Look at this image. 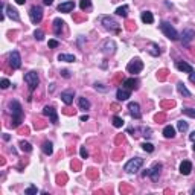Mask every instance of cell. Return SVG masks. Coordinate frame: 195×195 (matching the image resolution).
I'll list each match as a JSON object with an SVG mask.
<instances>
[{
  "mask_svg": "<svg viewBox=\"0 0 195 195\" xmlns=\"http://www.w3.org/2000/svg\"><path fill=\"white\" fill-rule=\"evenodd\" d=\"M38 194V189L35 186H29L28 189H24V195H35Z\"/></svg>",
  "mask_w": 195,
  "mask_h": 195,
  "instance_id": "cell-36",
  "label": "cell"
},
{
  "mask_svg": "<svg viewBox=\"0 0 195 195\" xmlns=\"http://www.w3.org/2000/svg\"><path fill=\"white\" fill-rule=\"evenodd\" d=\"M101 23L104 24V28L105 29H108V31H113V32H121V28H119V23L116 22L115 18H111V17H108V15H102L101 17Z\"/></svg>",
  "mask_w": 195,
  "mask_h": 195,
  "instance_id": "cell-4",
  "label": "cell"
},
{
  "mask_svg": "<svg viewBox=\"0 0 195 195\" xmlns=\"http://www.w3.org/2000/svg\"><path fill=\"white\" fill-rule=\"evenodd\" d=\"M111 107H113V110H115V111H119V107H117V105H111Z\"/></svg>",
  "mask_w": 195,
  "mask_h": 195,
  "instance_id": "cell-56",
  "label": "cell"
},
{
  "mask_svg": "<svg viewBox=\"0 0 195 195\" xmlns=\"http://www.w3.org/2000/svg\"><path fill=\"white\" fill-rule=\"evenodd\" d=\"M160 169H162V163H154V166L149 169V175L152 182H157L159 180V175H160Z\"/></svg>",
  "mask_w": 195,
  "mask_h": 195,
  "instance_id": "cell-12",
  "label": "cell"
},
{
  "mask_svg": "<svg viewBox=\"0 0 195 195\" xmlns=\"http://www.w3.org/2000/svg\"><path fill=\"white\" fill-rule=\"evenodd\" d=\"M183 115H186V116H189V117H195V110L194 108H189V107H184L183 110Z\"/></svg>",
  "mask_w": 195,
  "mask_h": 195,
  "instance_id": "cell-34",
  "label": "cell"
},
{
  "mask_svg": "<svg viewBox=\"0 0 195 195\" xmlns=\"http://www.w3.org/2000/svg\"><path fill=\"white\" fill-rule=\"evenodd\" d=\"M41 148H43V152H44L46 156H50V154L54 152V148H52V143H50V142H44Z\"/></svg>",
  "mask_w": 195,
  "mask_h": 195,
  "instance_id": "cell-29",
  "label": "cell"
},
{
  "mask_svg": "<svg viewBox=\"0 0 195 195\" xmlns=\"http://www.w3.org/2000/svg\"><path fill=\"white\" fill-rule=\"evenodd\" d=\"M102 52L105 55H113L116 52V43L113 40H107L102 44Z\"/></svg>",
  "mask_w": 195,
  "mask_h": 195,
  "instance_id": "cell-11",
  "label": "cell"
},
{
  "mask_svg": "<svg viewBox=\"0 0 195 195\" xmlns=\"http://www.w3.org/2000/svg\"><path fill=\"white\" fill-rule=\"evenodd\" d=\"M163 136L166 139H172L174 136H175V128L172 125H166L165 128H163Z\"/></svg>",
  "mask_w": 195,
  "mask_h": 195,
  "instance_id": "cell-22",
  "label": "cell"
},
{
  "mask_svg": "<svg viewBox=\"0 0 195 195\" xmlns=\"http://www.w3.org/2000/svg\"><path fill=\"white\" fill-rule=\"evenodd\" d=\"M116 14H117V15H121V17H124V18H126V17H128V6H126V5H124V6H119V8L116 9Z\"/></svg>",
  "mask_w": 195,
  "mask_h": 195,
  "instance_id": "cell-28",
  "label": "cell"
},
{
  "mask_svg": "<svg viewBox=\"0 0 195 195\" xmlns=\"http://www.w3.org/2000/svg\"><path fill=\"white\" fill-rule=\"evenodd\" d=\"M9 85H11V82L6 80V78H3V80H2V82H0V87H2V89H8Z\"/></svg>",
  "mask_w": 195,
  "mask_h": 195,
  "instance_id": "cell-40",
  "label": "cell"
},
{
  "mask_svg": "<svg viewBox=\"0 0 195 195\" xmlns=\"http://www.w3.org/2000/svg\"><path fill=\"white\" fill-rule=\"evenodd\" d=\"M177 89H178V93L183 95L184 98H191V92L186 89V85H184L183 82H178V84H177Z\"/></svg>",
  "mask_w": 195,
  "mask_h": 195,
  "instance_id": "cell-24",
  "label": "cell"
},
{
  "mask_svg": "<svg viewBox=\"0 0 195 195\" xmlns=\"http://www.w3.org/2000/svg\"><path fill=\"white\" fill-rule=\"evenodd\" d=\"M128 110H130V115L133 116L134 119H140V117H142L140 105H139L137 102H130L128 104Z\"/></svg>",
  "mask_w": 195,
  "mask_h": 195,
  "instance_id": "cell-10",
  "label": "cell"
},
{
  "mask_svg": "<svg viewBox=\"0 0 195 195\" xmlns=\"http://www.w3.org/2000/svg\"><path fill=\"white\" fill-rule=\"evenodd\" d=\"M194 152H195V145H194Z\"/></svg>",
  "mask_w": 195,
  "mask_h": 195,
  "instance_id": "cell-57",
  "label": "cell"
},
{
  "mask_svg": "<svg viewBox=\"0 0 195 195\" xmlns=\"http://www.w3.org/2000/svg\"><path fill=\"white\" fill-rule=\"evenodd\" d=\"M76 58L75 55H69V54H59L58 55V61H66V63H73Z\"/></svg>",
  "mask_w": 195,
  "mask_h": 195,
  "instance_id": "cell-25",
  "label": "cell"
},
{
  "mask_svg": "<svg viewBox=\"0 0 195 195\" xmlns=\"http://www.w3.org/2000/svg\"><path fill=\"white\" fill-rule=\"evenodd\" d=\"M160 29H162V32L166 35L169 40H172V41H177V40H178V32L174 29V26H172L171 23H168V22H162Z\"/></svg>",
  "mask_w": 195,
  "mask_h": 195,
  "instance_id": "cell-2",
  "label": "cell"
},
{
  "mask_svg": "<svg viewBox=\"0 0 195 195\" xmlns=\"http://www.w3.org/2000/svg\"><path fill=\"white\" fill-rule=\"evenodd\" d=\"M126 24H128V26H126V29H130V31H131L133 28L136 29V26H133V24H134V23H133V22H128V23H126Z\"/></svg>",
  "mask_w": 195,
  "mask_h": 195,
  "instance_id": "cell-49",
  "label": "cell"
},
{
  "mask_svg": "<svg viewBox=\"0 0 195 195\" xmlns=\"http://www.w3.org/2000/svg\"><path fill=\"white\" fill-rule=\"evenodd\" d=\"M72 166H73V168H75V169H80V163H78V162H72Z\"/></svg>",
  "mask_w": 195,
  "mask_h": 195,
  "instance_id": "cell-50",
  "label": "cell"
},
{
  "mask_svg": "<svg viewBox=\"0 0 195 195\" xmlns=\"http://www.w3.org/2000/svg\"><path fill=\"white\" fill-rule=\"evenodd\" d=\"M29 17H31V22L34 24H38L43 18V9L41 6H32L29 9Z\"/></svg>",
  "mask_w": 195,
  "mask_h": 195,
  "instance_id": "cell-6",
  "label": "cell"
},
{
  "mask_svg": "<svg viewBox=\"0 0 195 195\" xmlns=\"http://www.w3.org/2000/svg\"><path fill=\"white\" fill-rule=\"evenodd\" d=\"M87 174H89V177H90V178H98V172L95 171L93 168H90V169L87 171Z\"/></svg>",
  "mask_w": 195,
  "mask_h": 195,
  "instance_id": "cell-41",
  "label": "cell"
},
{
  "mask_svg": "<svg viewBox=\"0 0 195 195\" xmlns=\"http://www.w3.org/2000/svg\"><path fill=\"white\" fill-rule=\"evenodd\" d=\"M20 148H22V151H24V152H31V151H32L31 143H29V142H24V140L20 142Z\"/></svg>",
  "mask_w": 195,
  "mask_h": 195,
  "instance_id": "cell-30",
  "label": "cell"
},
{
  "mask_svg": "<svg viewBox=\"0 0 195 195\" xmlns=\"http://www.w3.org/2000/svg\"><path fill=\"white\" fill-rule=\"evenodd\" d=\"M43 3H44L46 6H50V5L54 3V0H43Z\"/></svg>",
  "mask_w": 195,
  "mask_h": 195,
  "instance_id": "cell-51",
  "label": "cell"
},
{
  "mask_svg": "<svg viewBox=\"0 0 195 195\" xmlns=\"http://www.w3.org/2000/svg\"><path fill=\"white\" fill-rule=\"evenodd\" d=\"M177 128L182 131V133H184V131H187V128H189V125H187V122H184V121H180L178 124H177Z\"/></svg>",
  "mask_w": 195,
  "mask_h": 195,
  "instance_id": "cell-35",
  "label": "cell"
},
{
  "mask_svg": "<svg viewBox=\"0 0 195 195\" xmlns=\"http://www.w3.org/2000/svg\"><path fill=\"white\" fill-rule=\"evenodd\" d=\"M15 3H17V5H24L26 0H15Z\"/></svg>",
  "mask_w": 195,
  "mask_h": 195,
  "instance_id": "cell-53",
  "label": "cell"
},
{
  "mask_svg": "<svg viewBox=\"0 0 195 195\" xmlns=\"http://www.w3.org/2000/svg\"><path fill=\"white\" fill-rule=\"evenodd\" d=\"M163 119H165V115H163V113L156 116V121H157V122H160V121H163Z\"/></svg>",
  "mask_w": 195,
  "mask_h": 195,
  "instance_id": "cell-47",
  "label": "cell"
},
{
  "mask_svg": "<svg viewBox=\"0 0 195 195\" xmlns=\"http://www.w3.org/2000/svg\"><path fill=\"white\" fill-rule=\"evenodd\" d=\"M140 17H142V22H143V23L151 24L154 22V15H152V12H149V11H143Z\"/></svg>",
  "mask_w": 195,
  "mask_h": 195,
  "instance_id": "cell-23",
  "label": "cell"
},
{
  "mask_svg": "<svg viewBox=\"0 0 195 195\" xmlns=\"http://www.w3.org/2000/svg\"><path fill=\"white\" fill-rule=\"evenodd\" d=\"M9 66H11V69H20L22 67V57L17 50H12L9 54Z\"/></svg>",
  "mask_w": 195,
  "mask_h": 195,
  "instance_id": "cell-7",
  "label": "cell"
},
{
  "mask_svg": "<svg viewBox=\"0 0 195 195\" xmlns=\"http://www.w3.org/2000/svg\"><path fill=\"white\" fill-rule=\"evenodd\" d=\"M189 139H191L192 142H195V131H194V133H192V134H191V136H189Z\"/></svg>",
  "mask_w": 195,
  "mask_h": 195,
  "instance_id": "cell-55",
  "label": "cell"
},
{
  "mask_svg": "<svg viewBox=\"0 0 195 195\" xmlns=\"http://www.w3.org/2000/svg\"><path fill=\"white\" fill-rule=\"evenodd\" d=\"M95 89L101 92H107V87H102V84H95Z\"/></svg>",
  "mask_w": 195,
  "mask_h": 195,
  "instance_id": "cell-43",
  "label": "cell"
},
{
  "mask_svg": "<svg viewBox=\"0 0 195 195\" xmlns=\"http://www.w3.org/2000/svg\"><path fill=\"white\" fill-rule=\"evenodd\" d=\"M130 90L128 89H119L117 92H116V98H117V101H128V98H130Z\"/></svg>",
  "mask_w": 195,
  "mask_h": 195,
  "instance_id": "cell-17",
  "label": "cell"
},
{
  "mask_svg": "<svg viewBox=\"0 0 195 195\" xmlns=\"http://www.w3.org/2000/svg\"><path fill=\"white\" fill-rule=\"evenodd\" d=\"M9 111H11L12 115V124L11 125L14 128H18V126L22 125V122H23V110H22V105L18 101H11L9 102Z\"/></svg>",
  "mask_w": 195,
  "mask_h": 195,
  "instance_id": "cell-1",
  "label": "cell"
},
{
  "mask_svg": "<svg viewBox=\"0 0 195 195\" xmlns=\"http://www.w3.org/2000/svg\"><path fill=\"white\" fill-rule=\"evenodd\" d=\"M58 43L57 40H49V47H58Z\"/></svg>",
  "mask_w": 195,
  "mask_h": 195,
  "instance_id": "cell-45",
  "label": "cell"
},
{
  "mask_svg": "<svg viewBox=\"0 0 195 195\" xmlns=\"http://www.w3.org/2000/svg\"><path fill=\"white\" fill-rule=\"evenodd\" d=\"M162 105H163V107H174L175 102H174V101H169V102H163Z\"/></svg>",
  "mask_w": 195,
  "mask_h": 195,
  "instance_id": "cell-46",
  "label": "cell"
},
{
  "mask_svg": "<svg viewBox=\"0 0 195 195\" xmlns=\"http://www.w3.org/2000/svg\"><path fill=\"white\" fill-rule=\"evenodd\" d=\"M137 80L134 78H128V80L124 81V89H128V90H136L137 89Z\"/></svg>",
  "mask_w": 195,
  "mask_h": 195,
  "instance_id": "cell-20",
  "label": "cell"
},
{
  "mask_svg": "<svg viewBox=\"0 0 195 195\" xmlns=\"http://www.w3.org/2000/svg\"><path fill=\"white\" fill-rule=\"evenodd\" d=\"M81 121H82V122L89 121V116H87V115H82V116H81Z\"/></svg>",
  "mask_w": 195,
  "mask_h": 195,
  "instance_id": "cell-52",
  "label": "cell"
},
{
  "mask_svg": "<svg viewBox=\"0 0 195 195\" xmlns=\"http://www.w3.org/2000/svg\"><path fill=\"white\" fill-rule=\"evenodd\" d=\"M73 8H75V3H73V2H64V3H59L58 11L59 12H70V11H73Z\"/></svg>",
  "mask_w": 195,
  "mask_h": 195,
  "instance_id": "cell-18",
  "label": "cell"
},
{
  "mask_svg": "<svg viewBox=\"0 0 195 195\" xmlns=\"http://www.w3.org/2000/svg\"><path fill=\"white\" fill-rule=\"evenodd\" d=\"M143 69V63L139 59V58H134L131 63H128V66H126V70L130 72V73H139L140 70Z\"/></svg>",
  "mask_w": 195,
  "mask_h": 195,
  "instance_id": "cell-8",
  "label": "cell"
},
{
  "mask_svg": "<svg viewBox=\"0 0 195 195\" xmlns=\"http://www.w3.org/2000/svg\"><path fill=\"white\" fill-rule=\"evenodd\" d=\"M175 67L180 70V72H186V73H192V72H194L192 66L187 64V63H184V61H177V63H175Z\"/></svg>",
  "mask_w": 195,
  "mask_h": 195,
  "instance_id": "cell-15",
  "label": "cell"
},
{
  "mask_svg": "<svg viewBox=\"0 0 195 195\" xmlns=\"http://www.w3.org/2000/svg\"><path fill=\"white\" fill-rule=\"evenodd\" d=\"M9 139H11V136H9V134H6V133L3 134V140H9Z\"/></svg>",
  "mask_w": 195,
  "mask_h": 195,
  "instance_id": "cell-54",
  "label": "cell"
},
{
  "mask_svg": "<svg viewBox=\"0 0 195 195\" xmlns=\"http://www.w3.org/2000/svg\"><path fill=\"white\" fill-rule=\"evenodd\" d=\"M61 76H63V78H70L72 75H70L69 70H61Z\"/></svg>",
  "mask_w": 195,
  "mask_h": 195,
  "instance_id": "cell-44",
  "label": "cell"
},
{
  "mask_svg": "<svg viewBox=\"0 0 195 195\" xmlns=\"http://www.w3.org/2000/svg\"><path fill=\"white\" fill-rule=\"evenodd\" d=\"M3 9H5V14H8V17L12 18V20H15V22H18L20 20V15H18V11L15 9V8H12V6H6V5H3Z\"/></svg>",
  "mask_w": 195,
  "mask_h": 195,
  "instance_id": "cell-13",
  "label": "cell"
},
{
  "mask_svg": "<svg viewBox=\"0 0 195 195\" xmlns=\"http://www.w3.org/2000/svg\"><path fill=\"white\" fill-rule=\"evenodd\" d=\"M195 37V32L192 29H184L183 34H182V41H183L184 46H187L191 41H192V38Z\"/></svg>",
  "mask_w": 195,
  "mask_h": 195,
  "instance_id": "cell-14",
  "label": "cell"
},
{
  "mask_svg": "<svg viewBox=\"0 0 195 195\" xmlns=\"http://www.w3.org/2000/svg\"><path fill=\"white\" fill-rule=\"evenodd\" d=\"M189 80H191V82H194V84H195V72L189 73Z\"/></svg>",
  "mask_w": 195,
  "mask_h": 195,
  "instance_id": "cell-48",
  "label": "cell"
},
{
  "mask_svg": "<svg viewBox=\"0 0 195 195\" xmlns=\"http://www.w3.org/2000/svg\"><path fill=\"white\" fill-rule=\"evenodd\" d=\"M63 28H64V22L61 18H55L54 20V34L55 35H61L63 32Z\"/></svg>",
  "mask_w": 195,
  "mask_h": 195,
  "instance_id": "cell-19",
  "label": "cell"
},
{
  "mask_svg": "<svg viewBox=\"0 0 195 195\" xmlns=\"http://www.w3.org/2000/svg\"><path fill=\"white\" fill-rule=\"evenodd\" d=\"M142 165H143V159H140V157H134V159H131L130 162H126V165L124 166V171L128 172V174L137 172L139 169L142 168Z\"/></svg>",
  "mask_w": 195,
  "mask_h": 195,
  "instance_id": "cell-3",
  "label": "cell"
},
{
  "mask_svg": "<svg viewBox=\"0 0 195 195\" xmlns=\"http://www.w3.org/2000/svg\"><path fill=\"white\" fill-rule=\"evenodd\" d=\"M43 115L47 116V117H50V122H52V124H55V125L58 124V115H57V110H55L54 107H49V105L44 107V108H43Z\"/></svg>",
  "mask_w": 195,
  "mask_h": 195,
  "instance_id": "cell-9",
  "label": "cell"
},
{
  "mask_svg": "<svg viewBox=\"0 0 195 195\" xmlns=\"http://www.w3.org/2000/svg\"><path fill=\"white\" fill-rule=\"evenodd\" d=\"M34 37H35V40H38V41H41L43 38H44V32L41 31V29H37L34 32Z\"/></svg>",
  "mask_w": 195,
  "mask_h": 195,
  "instance_id": "cell-38",
  "label": "cell"
},
{
  "mask_svg": "<svg viewBox=\"0 0 195 195\" xmlns=\"http://www.w3.org/2000/svg\"><path fill=\"white\" fill-rule=\"evenodd\" d=\"M24 82L29 85V90L34 92L35 89H37V85H38V82H40V78H38L37 72H28L24 75Z\"/></svg>",
  "mask_w": 195,
  "mask_h": 195,
  "instance_id": "cell-5",
  "label": "cell"
},
{
  "mask_svg": "<svg viewBox=\"0 0 195 195\" xmlns=\"http://www.w3.org/2000/svg\"><path fill=\"white\" fill-rule=\"evenodd\" d=\"M113 125H115L116 128H122V125H124V119L119 117V116H115V117H113Z\"/></svg>",
  "mask_w": 195,
  "mask_h": 195,
  "instance_id": "cell-32",
  "label": "cell"
},
{
  "mask_svg": "<svg viewBox=\"0 0 195 195\" xmlns=\"http://www.w3.org/2000/svg\"><path fill=\"white\" fill-rule=\"evenodd\" d=\"M192 171V163L189 160H184L180 163V172L183 174V175H189Z\"/></svg>",
  "mask_w": 195,
  "mask_h": 195,
  "instance_id": "cell-16",
  "label": "cell"
},
{
  "mask_svg": "<svg viewBox=\"0 0 195 195\" xmlns=\"http://www.w3.org/2000/svg\"><path fill=\"white\" fill-rule=\"evenodd\" d=\"M142 148H143V151H146V152H152L154 151V145L149 143V142H145V143H142Z\"/></svg>",
  "mask_w": 195,
  "mask_h": 195,
  "instance_id": "cell-37",
  "label": "cell"
},
{
  "mask_svg": "<svg viewBox=\"0 0 195 195\" xmlns=\"http://www.w3.org/2000/svg\"><path fill=\"white\" fill-rule=\"evenodd\" d=\"M80 154H81V157H82V159H87V157H89V152H87V149L84 148V146H81Z\"/></svg>",
  "mask_w": 195,
  "mask_h": 195,
  "instance_id": "cell-42",
  "label": "cell"
},
{
  "mask_svg": "<svg viewBox=\"0 0 195 195\" xmlns=\"http://www.w3.org/2000/svg\"><path fill=\"white\" fill-rule=\"evenodd\" d=\"M66 182H67V175H66V174H59L57 177V183L59 184V186H64Z\"/></svg>",
  "mask_w": 195,
  "mask_h": 195,
  "instance_id": "cell-33",
  "label": "cell"
},
{
  "mask_svg": "<svg viewBox=\"0 0 195 195\" xmlns=\"http://www.w3.org/2000/svg\"><path fill=\"white\" fill-rule=\"evenodd\" d=\"M140 130H142V133H143L142 136H145V137H151V136H152V134H151V128H146V126H142Z\"/></svg>",
  "mask_w": 195,
  "mask_h": 195,
  "instance_id": "cell-39",
  "label": "cell"
},
{
  "mask_svg": "<svg viewBox=\"0 0 195 195\" xmlns=\"http://www.w3.org/2000/svg\"><path fill=\"white\" fill-rule=\"evenodd\" d=\"M80 8L82 9V11L90 9V8H92V2H90V0H81V2H80Z\"/></svg>",
  "mask_w": 195,
  "mask_h": 195,
  "instance_id": "cell-31",
  "label": "cell"
},
{
  "mask_svg": "<svg viewBox=\"0 0 195 195\" xmlns=\"http://www.w3.org/2000/svg\"><path fill=\"white\" fill-rule=\"evenodd\" d=\"M78 104H80V108L81 110H84V111L90 108V102H89L87 98H80V99H78Z\"/></svg>",
  "mask_w": 195,
  "mask_h": 195,
  "instance_id": "cell-27",
  "label": "cell"
},
{
  "mask_svg": "<svg viewBox=\"0 0 195 195\" xmlns=\"http://www.w3.org/2000/svg\"><path fill=\"white\" fill-rule=\"evenodd\" d=\"M73 98H75V93L73 92H63L61 93V99H63V102L66 104V105H70V104L73 102Z\"/></svg>",
  "mask_w": 195,
  "mask_h": 195,
  "instance_id": "cell-21",
  "label": "cell"
},
{
  "mask_svg": "<svg viewBox=\"0 0 195 195\" xmlns=\"http://www.w3.org/2000/svg\"><path fill=\"white\" fill-rule=\"evenodd\" d=\"M148 52L152 55V57H159L160 55V50H159V46L156 44V43H151L148 47Z\"/></svg>",
  "mask_w": 195,
  "mask_h": 195,
  "instance_id": "cell-26",
  "label": "cell"
}]
</instances>
